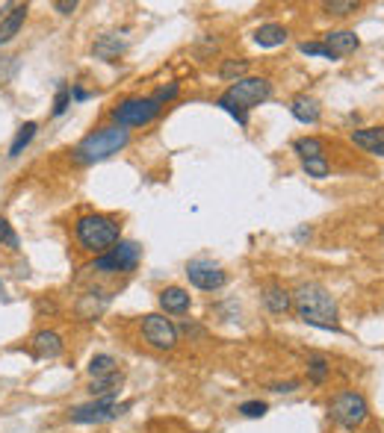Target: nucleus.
<instances>
[{"label": "nucleus", "instance_id": "nucleus-1", "mask_svg": "<svg viewBox=\"0 0 384 433\" xmlns=\"http://www.w3.org/2000/svg\"><path fill=\"white\" fill-rule=\"evenodd\" d=\"M293 310L296 319L305 322L307 327H319V330H331L340 334L337 324V301L334 295L325 289L322 283H298L293 292Z\"/></svg>", "mask_w": 384, "mask_h": 433}, {"label": "nucleus", "instance_id": "nucleus-2", "mask_svg": "<svg viewBox=\"0 0 384 433\" xmlns=\"http://www.w3.org/2000/svg\"><path fill=\"white\" fill-rule=\"evenodd\" d=\"M74 239L83 251L89 254H107L110 248H116L121 242V224L116 215H104V212H86L74 221Z\"/></svg>", "mask_w": 384, "mask_h": 433}, {"label": "nucleus", "instance_id": "nucleus-3", "mask_svg": "<svg viewBox=\"0 0 384 433\" xmlns=\"http://www.w3.org/2000/svg\"><path fill=\"white\" fill-rule=\"evenodd\" d=\"M127 144H131V130H124L119 124H104L92 130L89 136H83L71 153H74V160L80 165H95V163H104L110 156H116Z\"/></svg>", "mask_w": 384, "mask_h": 433}, {"label": "nucleus", "instance_id": "nucleus-4", "mask_svg": "<svg viewBox=\"0 0 384 433\" xmlns=\"http://www.w3.org/2000/svg\"><path fill=\"white\" fill-rule=\"evenodd\" d=\"M139 259H142L139 242H127V239H121V242L116 245V248H110L107 254L95 256L92 263L86 266V271H98V274H131V271H136Z\"/></svg>", "mask_w": 384, "mask_h": 433}, {"label": "nucleus", "instance_id": "nucleus-5", "mask_svg": "<svg viewBox=\"0 0 384 433\" xmlns=\"http://www.w3.org/2000/svg\"><path fill=\"white\" fill-rule=\"evenodd\" d=\"M329 413H331V418L340 427L358 430L369 418V404H366V398L361 392H355V389H343V392L334 395Z\"/></svg>", "mask_w": 384, "mask_h": 433}, {"label": "nucleus", "instance_id": "nucleus-6", "mask_svg": "<svg viewBox=\"0 0 384 433\" xmlns=\"http://www.w3.org/2000/svg\"><path fill=\"white\" fill-rule=\"evenodd\" d=\"M160 104L154 97H142V95H136V97H124L121 104L112 109V124H119V127H124V130H131V127H145V124H151L154 118L160 115Z\"/></svg>", "mask_w": 384, "mask_h": 433}, {"label": "nucleus", "instance_id": "nucleus-7", "mask_svg": "<svg viewBox=\"0 0 384 433\" xmlns=\"http://www.w3.org/2000/svg\"><path fill=\"white\" fill-rule=\"evenodd\" d=\"M131 410V404H119V401H107V398H92L89 404H77L68 410V418L74 425H104V422H116L119 415Z\"/></svg>", "mask_w": 384, "mask_h": 433}, {"label": "nucleus", "instance_id": "nucleus-8", "mask_svg": "<svg viewBox=\"0 0 384 433\" xmlns=\"http://www.w3.org/2000/svg\"><path fill=\"white\" fill-rule=\"evenodd\" d=\"M222 97L249 112L254 106H260L263 100L272 97V83H269L266 77H243V80H237V83L227 85V92Z\"/></svg>", "mask_w": 384, "mask_h": 433}, {"label": "nucleus", "instance_id": "nucleus-9", "mask_svg": "<svg viewBox=\"0 0 384 433\" xmlns=\"http://www.w3.org/2000/svg\"><path fill=\"white\" fill-rule=\"evenodd\" d=\"M142 336L151 348L157 351H175L178 342H180V334H178V324L172 319H166L163 312H148L142 315Z\"/></svg>", "mask_w": 384, "mask_h": 433}, {"label": "nucleus", "instance_id": "nucleus-10", "mask_svg": "<svg viewBox=\"0 0 384 433\" xmlns=\"http://www.w3.org/2000/svg\"><path fill=\"white\" fill-rule=\"evenodd\" d=\"M187 277L195 289H201V292H216V289H222L227 283V274L219 263H213V259H190L187 263Z\"/></svg>", "mask_w": 384, "mask_h": 433}, {"label": "nucleus", "instance_id": "nucleus-11", "mask_svg": "<svg viewBox=\"0 0 384 433\" xmlns=\"http://www.w3.org/2000/svg\"><path fill=\"white\" fill-rule=\"evenodd\" d=\"M30 348H33L36 359H56V357H62L65 342H62V336L56 334V330L45 327V330H36V334H33Z\"/></svg>", "mask_w": 384, "mask_h": 433}, {"label": "nucleus", "instance_id": "nucleus-12", "mask_svg": "<svg viewBox=\"0 0 384 433\" xmlns=\"http://www.w3.org/2000/svg\"><path fill=\"white\" fill-rule=\"evenodd\" d=\"M349 142L355 148H361L369 156H381L384 160V127H361V130H352Z\"/></svg>", "mask_w": 384, "mask_h": 433}, {"label": "nucleus", "instance_id": "nucleus-13", "mask_svg": "<svg viewBox=\"0 0 384 433\" xmlns=\"http://www.w3.org/2000/svg\"><path fill=\"white\" fill-rule=\"evenodd\" d=\"M110 307V292H104V289H89L86 295H80V301H77V315L83 322H92V319H98L104 310Z\"/></svg>", "mask_w": 384, "mask_h": 433}, {"label": "nucleus", "instance_id": "nucleus-14", "mask_svg": "<svg viewBox=\"0 0 384 433\" xmlns=\"http://www.w3.org/2000/svg\"><path fill=\"white\" fill-rule=\"evenodd\" d=\"M260 298H263V307L272 315H284V312L293 310V292H287V289H284L281 283H275V280L263 286Z\"/></svg>", "mask_w": 384, "mask_h": 433}, {"label": "nucleus", "instance_id": "nucleus-15", "mask_svg": "<svg viewBox=\"0 0 384 433\" xmlns=\"http://www.w3.org/2000/svg\"><path fill=\"white\" fill-rule=\"evenodd\" d=\"M192 307V298L187 289H180V286H166L163 292H160V310L163 315H183V312H190Z\"/></svg>", "mask_w": 384, "mask_h": 433}, {"label": "nucleus", "instance_id": "nucleus-16", "mask_svg": "<svg viewBox=\"0 0 384 433\" xmlns=\"http://www.w3.org/2000/svg\"><path fill=\"white\" fill-rule=\"evenodd\" d=\"M27 12H30L27 4H12V9L0 18V45H9V41L21 33V27L27 21Z\"/></svg>", "mask_w": 384, "mask_h": 433}, {"label": "nucleus", "instance_id": "nucleus-17", "mask_svg": "<svg viewBox=\"0 0 384 433\" xmlns=\"http://www.w3.org/2000/svg\"><path fill=\"white\" fill-rule=\"evenodd\" d=\"M322 45L340 60V56H349V53L358 50L361 48V39L355 36L352 30H331V33L322 36Z\"/></svg>", "mask_w": 384, "mask_h": 433}, {"label": "nucleus", "instance_id": "nucleus-18", "mask_svg": "<svg viewBox=\"0 0 384 433\" xmlns=\"http://www.w3.org/2000/svg\"><path fill=\"white\" fill-rule=\"evenodd\" d=\"M290 115L296 121H302V124H319L322 118V106H319V100L317 97H310V95H298L290 100Z\"/></svg>", "mask_w": 384, "mask_h": 433}, {"label": "nucleus", "instance_id": "nucleus-19", "mask_svg": "<svg viewBox=\"0 0 384 433\" xmlns=\"http://www.w3.org/2000/svg\"><path fill=\"white\" fill-rule=\"evenodd\" d=\"M121 383H124V374H121V371L104 374V378H92V383H89V395H92V398H107V401H116V395H119Z\"/></svg>", "mask_w": 384, "mask_h": 433}, {"label": "nucleus", "instance_id": "nucleus-20", "mask_svg": "<svg viewBox=\"0 0 384 433\" xmlns=\"http://www.w3.org/2000/svg\"><path fill=\"white\" fill-rule=\"evenodd\" d=\"M251 39H254V45L258 48H281L284 41L290 39V33H287V27L284 24H263V27H258V30L251 33Z\"/></svg>", "mask_w": 384, "mask_h": 433}, {"label": "nucleus", "instance_id": "nucleus-21", "mask_svg": "<svg viewBox=\"0 0 384 433\" xmlns=\"http://www.w3.org/2000/svg\"><path fill=\"white\" fill-rule=\"evenodd\" d=\"M124 50H127V45H124L119 36H101L92 45V53L98 56V60H104V62H116Z\"/></svg>", "mask_w": 384, "mask_h": 433}, {"label": "nucleus", "instance_id": "nucleus-22", "mask_svg": "<svg viewBox=\"0 0 384 433\" xmlns=\"http://www.w3.org/2000/svg\"><path fill=\"white\" fill-rule=\"evenodd\" d=\"M331 374V359L325 354H310L307 357V380L314 386H322Z\"/></svg>", "mask_w": 384, "mask_h": 433}, {"label": "nucleus", "instance_id": "nucleus-23", "mask_svg": "<svg viewBox=\"0 0 384 433\" xmlns=\"http://www.w3.org/2000/svg\"><path fill=\"white\" fill-rule=\"evenodd\" d=\"M293 151L298 153V160H317V156H325V142L319 136H302L293 142Z\"/></svg>", "mask_w": 384, "mask_h": 433}, {"label": "nucleus", "instance_id": "nucleus-24", "mask_svg": "<svg viewBox=\"0 0 384 433\" xmlns=\"http://www.w3.org/2000/svg\"><path fill=\"white\" fill-rule=\"evenodd\" d=\"M36 130H39V124H36V121H27V124H21V127H18L15 139H12V144H9V156H12V160H15V156H21L27 144H30V142L36 139Z\"/></svg>", "mask_w": 384, "mask_h": 433}, {"label": "nucleus", "instance_id": "nucleus-25", "mask_svg": "<svg viewBox=\"0 0 384 433\" xmlns=\"http://www.w3.org/2000/svg\"><path fill=\"white\" fill-rule=\"evenodd\" d=\"M89 374L92 378H104V374H112V371H119V359L112 357V354H95L89 359Z\"/></svg>", "mask_w": 384, "mask_h": 433}, {"label": "nucleus", "instance_id": "nucleus-26", "mask_svg": "<svg viewBox=\"0 0 384 433\" xmlns=\"http://www.w3.org/2000/svg\"><path fill=\"white\" fill-rule=\"evenodd\" d=\"M246 71H249V60H222V65H219V77H222V80L237 83V80H243V77H246Z\"/></svg>", "mask_w": 384, "mask_h": 433}, {"label": "nucleus", "instance_id": "nucleus-27", "mask_svg": "<svg viewBox=\"0 0 384 433\" xmlns=\"http://www.w3.org/2000/svg\"><path fill=\"white\" fill-rule=\"evenodd\" d=\"M302 171L307 177H317V180H325L331 174V165L325 156H317V160H302Z\"/></svg>", "mask_w": 384, "mask_h": 433}, {"label": "nucleus", "instance_id": "nucleus-28", "mask_svg": "<svg viewBox=\"0 0 384 433\" xmlns=\"http://www.w3.org/2000/svg\"><path fill=\"white\" fill-rule=\"evenodd\" d=\"M68 106H71V85L68 83H60V85H56V97H53V109L51 112L60 118L62 112H68Z\"/></svg>", "mask_w": 384, "mask_h": 433}, {"label": "nucleus", "instance_id": "nucleus-29", "mask_svg": "<svg viewBox=\"0 0 384 433\" xmlns=\"http://www.w3.org/2000/svg\"><path fill=\"white\" fill-rule=\"evenodd\" d=\"M358 0H329V4H322L329 15H352V12H358Z\"/></svg>", "mask_w": 384, "mask_h": 433}, {"label": "nucleus", "instance_id": "nucleus-30", "mask_svg": "<svg viewBox=\"0 0 384 433\" xmlns=\"http://www.w3.org/2000/svg\"><path fill=\"white\" fill-rule=\"evenodd\" d=\"M216 106H219L222 112H227V115H231V118H234L239 127H249V112H246V109H239L237 104H231V100H225L222 95L216 97Z\"/></svg>", "mask_w": 384, "mask_h": 433}, {"label": "nucleus", "instance_id": "nucleus-31", "mask_svg": "<svg viewBox=\"0 0 384 433\" xmlns=\"http://www.w3.org/2000/svg\"><path fill=\"white\" fill-rule=\"evenodd\" d=\"M266 410H269L266 401H243V404L237 407V413L243 415V418H263Z\"/></svg>", "mask_w": 384, "mask_h": 433}, {"label": "nucleus", "instance_id": "nucleus-32", "mask_svg": "<svg viewBox=\"0 0 384 433\" xmlns=\"http://www.w3.org/2000/svg\"><path fill=\"white\" fill-rule=\"evenodd\" d=\"M298 50H302L305 56H322V60H331V62H337V56L329 50L322 45V41H302V45H298Z\"/></svg>", "mask_w": 384, "mask_h": 433}, {"label": "nucleus", "instance_id": "nucleus-33", "mask_svg": "<svg viewBox=\"0 0 384 433\" xmlns=\"http://www.w3.org/2000/svg\"><path fill=\"white\" fill-rule=\"evenodd\" d=\"M0 248L18 251V233L12 230V224H9L6 219H0Z\"/></svg>", "mask_w": 384, "mask_h": 433}, {"label": "nucleus", "instance_id": "nucleus-34", "mask_svg": "<svg viewBox=\"0 0 384 433\" xmlns=\"http://www.w3.org/2000/svg\"><path fill=\"white\" fill-rule=\"evenodd\" d=\"M180 95V83H168V85H160V89L157 92H154L151 97L154 100H157V104L163 106V104H172V100Z\"/></svg>", "mask_w": 384, "mask_h": 433}, {"label": "nucleus", "instance_id": "nucleus-35", "mask_svg": "<svg viewBox=\"0 0 384 433\" xmlns=\"http://www.w3.org/2000/svg\"><path fill=\"white\" fill-rule=\"evenodd\" d=\"M53 9L60 12V15H71V12L77 9V4H74V0H56V4H53Z\"/></svg>", "mask_w": 384, "mask_h": 433}, {"label": "nucleus", "instance_id": "nucleus-36", "mask_svg": "<svg viewBox=\"0 0 384 433\" xmlns=\"http://www.w3.org/2000/svg\"><path fill=\"white\" fill-rule=\"evenodd\" d=\"M298 386H302V383H298V380H287V383H272V386H269V389H272V392H296Z\"/></svg>", "mask_w": 384, "mask_h": 433}, {"label": "nucleus", "instance_id": "nucleus-37", "mask_svg": "<svg viewBox=\"0 0 384 433\" xmlns=\"http://www.w3.org/2000/svg\"><path fill=\"white\" fill-rule=\"evenodd\" d=\"M89 92L86 89H80V85H71V100H86Z\"/></svg>", "mask_w": 384, "mask_h": 433}, {"label": "nucleus", "instance_id": "nucleus-38", "mask_svg": "<svg viewBox=\"0 0 384 433\" xmlns=\"http://www.w3.org/2000/svg\"><path fill=\"white\" fill-rule=\"evenodd\" d=\"M296 239H298V242H302V239H310V227H298V230H296Z\"/></svg>", "mask_w": 384, "mask_h": 433}, {"label": "nucleus", "instance_id": "nucleus-39", "mask_svg": "<svg viewBox=\"0 0 384 433\" xmlns=\"http://www.w3.org/2000/svg\"><path fill=\"white\" fill-rule=\"evenodd\" d=\"M0 289H4V283H0Z\"/></svg>", "mask_w": 384, "mask_h": 433}, {"label": "nucleus", "instance_id": "nucleus-40", "mask_svg": "<svg viewBox=\"0 0 384 433\" xmlns=\"http://www.w3.org/2000/svg\"><path fill=\"white\" fill-rule=\"evenodd\" d=\"M381 236H384V230H381Z\"/></svg>", "mask_w": 384, "mask_h": 433}]
</instances>
